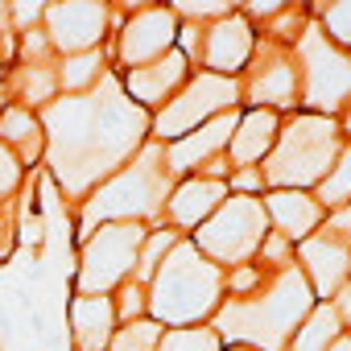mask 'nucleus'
<instances>
[{
    "label": "nucleus",
    "instance_id": "nucleus-26",
    "mask_svg": "<svg viewBox=\"0 0 351 351\" xmlns=\"http://www.w3.org/2000/svg\"><path fill=\"white\" fill-rule=\"evenodd\" d=\"M347 195H351V153H343L339 165L322 178V199L326 203H343Z\"/></svg>",
    "mask_w": 351,
    "mask_h": 351
},
{
    "label": "nucleus",
    "instance_id": "nucleus-11",
    "mask_svg": "<svg viewBox=\"0 0 351 351\" xmlns=\"http://www.w3.org/2000/svg\"><path fill=\"white\" fill-rule=\"evenodd\" d=\"M112 322H116L112 298L87 293V298H75V302H71V330H75V343H79L83 351L108 347V343H112Z\"/></svg>",
    "mask_w": 351,
    "mask_h": 351
},
{
    "label": "nucleus",
    "instance_id": "nucleus-33",
    "mask_svg": "<svg viewBox=\"0 0 351 351\" xmlns=\"http://www.w3.org/2000/svg\"><path fill=\"white\" fill-rule=\"evenodd\" d=\"M335 223H339V228H347V232H351V211H343V215H339V219H335Z\"/></svg>",
    "mask_w": 351,
    "mask_h": 351
},
{
    "label": "nucleus",
    "instance_id": "nucleus-5",
    "mask_svg": "<svg viewBox=\"0 0 351 351\" xmlns=\"http://www.w3.org/2000/svg\"><path fill=\"white\" fill-rule=\"evenodd\" d=\"M261 232H265V207L256 199H232L199 232V248L219 261H240L261 244Z\"/></svg>",
    "mask_w": 351,
    "mask_h": 351
},
{
    "label": "nucleus",
    "instance_id": "nucleus-14",
    "mask_svg": "<svg viewBox=\"0 0 351 351\" xmlns=\"http://www.w3.org/2000/svg\"><path fill=\"white\" fill-rule=\"evenodd\" d=\"M236 132V116H219V120H211V124H203L199 132H191V136H182L178 145L169 149V165L173 169H191L195 161H203V157H211L228 136Z\"/></svg>",
    "mask_w": 351,
    "mask_h": 351
},
{
    "label": "nucleus",
    "instance_id": "nucleus-32",
    "mask_svg": "<svg viewBox=\"0 0 351 351\" xmlns=\"http://www.w3.org/2000/svg\"><path fill=\"white\" fill-rule=\"evenodd\" d=\"M339 314L351 322V289H343V293H339Z\"/></svg>",
    "mask_w": 351,
    "mask_h": 351
},
{
    "label": "nucleus",
    "instance_id": "nucleus-1",
    "mask_svg": "<svg viewBox=\"0 0 351 351\" xmlns=\"http://www.w3.org/2000/svg\"><path fill=\"white\" fill-rule=\"evenodd\" d=\"M219 273L199 256L195 244L169 248L165 265L153 273V314L157 322H195L215 306Z\"/></svg>",
    "mask_w": 351,
    "mask_h": 351
},
{
    "label": "nucleus",
    "instance_id": "nucleus-2",
    "mask_svg": "<svg viewBox=\"0 0 351 351\" xmlns=\"http://www.w3.org/2000/svg\"><path fill=\"white\" fill-rule=\"evenodd\" d=\"M310 310V289L298 273H285L277 281V289L265 302H244V306H228L223 310V326L236 339H252L265 351H281L289 326Z\"/></svg>",
    "mask_w": 351,
    "mask_h": 351
},
{
    "label": "nucleus",
    "instance_id": "nucleus-16",
    "mask_svg": "<svg viewBox=\"0 0 351 351\" xmlns=\"http://www.w3.org/2000/svg\"><path fill=\"white\" fill-rule=\"evenodd\" d=\"M273 132H277V116L273 112H252L240 124V132H232V157L236 161H256L269 149Z\"/></svg>",
    "mask_w": 351,
    "mask_h": 351
},
{
    "label": "nucleus",
    "instance_id": "nucleus-31",
    "mask_svg": "<svg viewBox=\"0 0 351 351\" xmlns=\"http://www.w3.org/2000/svg\"><path fill=\"white\" fill-rule=\"evenodd\" d=\"M252 285H256V273H252V269H240V273L232 277V289H252Z\"/></svg>",
    "mask_w": 351,
    "mask_h": 351
},
{
    "label": "nucleus",
    "instance_id": "nucleus-21",
    "mask_svg": "<svg viewBox=\"0 0 351 351\" xmlns=\"http://www.w3.org/2000/svg\"><path fill=\"white\" fill-rule=\"evenodd\" d=\"M157 351H219V339L215 330H203V326H191V330H169Z\"/></svg>",
    "mask_w": 351,
    "mask_h": 351
},
{
    "label": "nucleus",
    "instance_id": "nucleus-3",
    "mask_svg": "<svg viewBox=\"0 0 351 351\" xmlns=\"http://www.w3.org/2000/svg\"><path fill=\"white\" fill-rule=\"evenodd\" d=\"M330 157H335V124L322 120V116H302L285 132V141H281V149L269 165V178L285 182V186L314 182L330 165Z\"/></svg>",
    "mask_w": 351,
    "mask_h": 351
},
{
    "label": "nucleus",
    "instance_id": "nucleus-28",
    "mask_svg": "<svg viewBox=\"0 0 351 351\" xmlns=\"http://www.w3.org/2000/svg\"><path fill=\"white\" fill-rule=\"evenodd\" d=\"M17 182H21V161L5 141H0V195H13Z\"/></svg>",
    "mask_w": 351,
    "mask_h": 351
},
{
    "label": "nucleus",
    "instance_id": "nucleus-12",
    "mask_svg": "<svg viewBox=\"0 0 351 351\" xmlns=\"http://www.w3.org/2000/svg\"><path fill=\"white\" fill-rule=\"evenodd\" d=\"M182 75H186V54H165V58H157L153 66H136V71L128 75V95H132L136 104L153 108V104H161V99L169 95V87L178 83Z\"/></svg>",
    "mask_w": 351,
    "mask_h": 351
},
{
    "label": "nucleus",
    "instance_id": "nucleus-17",
    "mask_svg": "<svg viewBox=\"0 0 351 351\" xmlns=\"http://www.w3.org/2000/svg\"><path fill=\"white\" fill-rule=\"evenodd\" d=\"M269 211H273V219H277L289 236H306V232L318 223V207H314L306 195H293V191L273 195V199H269Z\"/></svg>",
    "mask_w": 351,
    "mask_h": 351
},
{
    "label": "nucleus",
    "instance_id": "nucleus-25",
    "mask_svg": "<svg viewBox=\"0 0 351 351\" xmlns=\"http://www.w3.org/2000/svg\"><path fill=\"white\" fill-rule=\"evenodd\" d=\"M17 83H21V95L29 104H50V95H54V75L46 66H25V75Z\"/></svg>",
    "mask_w": 351,
    "mask_h": 351
},
{
    "label": "nucleus",
    "instance_id": "nucleus-23",
    "mask_svg": "<svg viewBox=\"0 0 351 351\" xmlns=\"http://www.w3.org/2000/svg\"><path fill=\"white\" fill-rule=\"evenodd\" d=\"M95 75H99V54H95V50H87V54H71V58H66V66H62V83H66L71 91L91 87V83H95Z\"/></svg>",
    "mask_w": 351,
    "mask_h": 351
},
{
    "label": "nucleus",
    "instance_id": "nucleus-24",
    "mask_svg": "<svg viewBox=\"0 0 351 351\" xmlns=\"http://www.w3.org/2000/svg\"><path fill=\"white\" fill-rule=\"evenodd\" d=\"M256 95H261V99H273V104H289V99H293V71H289V66H273V71L256 83Z\"/></svg>",
    "mask_w": 351,
    "mask_h": 351
},
{
    "label": "nucleus",
    "instance_id": "nucleus-34",
    "mask_svg": "<svg viewBox=\"0 0 351 351\" xmlns=\"http://www.w3.org/2000/svg\"><path fill=\"white\" fill-rule=\"evenodd\" d=\"M330 351H351V343H347V339H343V343H335V347H330Z\"/></svg>",
    "mask_w": 351,
    "mask_h": 351
},
{
    "label": "nucleus",
    "instance_id": "nucleus-18",
    "mask_svg": "<svg viewBox=\"0 0 351 351\" xmlns=\"http://www.w3.org/2000/svg\"><path fill=\"white\" fill-rule=\"evenodd\" d=\"M306 261H310L314 281H318V289H322V293H330V289L343 281L347 252H343L339 244H330V240H310V244H306Z\"/></svg>",
    "mask_w": 351,
    "mask_h": 351
},
{
    "label": "nucleus",
    "instance_id": "nucleus-22",
    "mask_svg": "<svg viewBox=\"0 0 351 351\" xmlns=\"http://www.w3.org/2000/svg\"><path fill=\"white\" fill-rule=\"evenodd\" d=\"M0 136H5V145L38 141V120L25 108H5V112H0Z\"/></svg>",
    "mask_w": 351,
    "mask_h": 351
},
{
    "label": "nucleus",
    "instance_id": "nucleus-20",
    "mask_svg": "<svg viewBox=\"0 0 351 351\" xmlns=\"http://www.w3.org/2000/svg\"><path fill=\"white\" fill-rule=\"evenodd\" d=\"M157 343H161V326L157 322H132L128 330H120L108 343V351H157Z\"/></svg>",
    "mask_w": 351,
    "mask_h": 351
},
{
    "label": "nucleus",
    "instance_id": "nucleus-13",
    "mask_svg": "<svg viewBox=\"0 0 351 351\" xmlns=\"http://www.w3.org/2000/svg\"><path fill=\"white\" fill-rule=\"evenodd\" d=\"M248 50H252V38H248V25H244L240 17H223V21L207 34V62H211L215 71H236V66H244Z\"/></svg>",
    "mask_w": 351,
    "mask_h": 351
},
{
    "label": "nucleus",
    "instance_id": "nucleus-9",
    "mask_svg": "<svg viewBox=\"0 0 351 351\" xmlns=\"http://www.w3.org/2000/svg\"><path fill=\"white\" fill-rule=\"evenodd\" d=\"M302 54L310 58V66H306V75H310V104L335 108V104L351 91V66H347L339 54H330V46H326L318 34L306 38Z\"/></svg>",
    "mask_w": 351,
    "mask_h": 351
},
{
    "label": "nucleus",
    "instance_id": "nucleus-27",
    "mask_svg": "<svg viewBox=\"0 0 351 351\" xmlns=\"http://www.w3.org/2000/svg\"><path fill=\"white\" fill-rule=\"evenodd\" d=\"M173 248V232H157L149 244H145V252H141V277H149V273H157L161 269V256Z\"/></svg>",
    "mask_w": 351,
    "mask_h": 351
},
{
    "label": "nucleus",
    "instance_id": "nucleus-19",
    "mask_svg": "<svg viewBox=\"0 0 351 351\" xmlns=\"http://www.w3.org/2000/svg\"><path fill=\"white\" fill-rule=\"evenodd\" d=\"M339 335V314L330 310V306H322V310H314L310 314V322L298 330V343H293V351H322V347H330V339Z\"/></svg>",
    "mask_w": 351,
    "mask_h": 351
},
{
    "label": "nucleus",
    "instance_id": "nucleus-6",
    "mask_svg": "<svg viewBox=\"0 0 351 351\" xmlns=\"http://www.w3.org/2000/svg\"><path fill=\"white\" fill-rule=\"evenodd\" d=\"M157 195H161V182H157L153 161H149V165H132V169H124L116 182H108V186L91 199L87 223L112 219V215H116V219H120V215H145V211H153Z\"/></svg>",
    "mask_w": 351,
    "mask_h": 351
},
{
    "label": "nucleus",
    "instance_id": "nucleus-29",
    "mask_svg": "<svg viewBox=\"0 0 351 351\" xmlns=\"http://www.w3.org/2000/svg\"><path fill=\"white\" fill-rule=\"evenodd\" d=\"M326 29L339 38V42H351V5H335L326 13Z\"/></svg>",
    "mask_w": 351,
    "mask_h": 351
},
{
    "label": "nucleus",
    "instance_id": "nucleus-8",
    "mask_svg": "<svg viewBox=\"0 0 351 351\" xmlns=\"http://www.w3.org/2000/svg\"><path fill=\"white\" fill-rule=\"evenodd\" d=\"M46 17V38L66 50V54H87L99 38H104V5H91V0H66V5H50L42 9Z\"/></svg>",
    "mask_w": 351,
    "mask_h": 351
},
{
    "label": "nucleus",
    "instance_id": "nucleus-4",
    "mask_svg": "<svg viewBox=\"0 0 351 351\" xmlns=\"http://www.w3.org/2000/svg\"><path fill=\"white\" fill-rule=\"evenodd\" d=\"M141 248V228L136 223H108L91 236L87 252H83V269H79V285L87 293H104L112 289L136 261Z\"/></svg>",
    "mask_w": 351,
    "mask_h": 351
},
{
    "label": "nucleus",
    "instance_id": "nucleus-30",
    "mask_svg": "<svg viewBox=\"0 0 351 351\" xmlns=\"http://www.w3.org/2000/svg\"><path fill=\"white\" fill-rule=\"evenodd\" d=\"M120 314L124 318H132V314H141V289L132 285V289H124V302H120Z\"/></svg>",
    "mask_w": 351,
    "mask_h": 351
},
{
    "label": "nucleus",
    "instance_id": "nucleus-10",
    "mask_svg": "<svg viewBox=\"0 0 351 351\" xmlns=\"http://www.w3.org/2000/svg\"><path fill=\"white\" fill-rule=\"evenodd\" d=\"M173 34H178V29H173V17H169L165 9H145V13H136L132 25L124 29L120 54H124V62H132V71H136L141 62L165 54V46L173 42Z\"/></svg>",
    "mask_w": 351,
    "mask_h": 351
},
{
    "label": "nucleus",
    "instance_id": "nucleus-7",
    "mask_svg": "<svg viewBox=\"0 0 351 351\" xmlns=\"http://www.w3.org/2000/svg\"><path fill=\"white\" fill-rule=\"evenodd\" d=\"M232 99H236V87H232L228 79H219V75H199L178 99H173V104L157 116V132H161V136H182V132H191L203 116L219 112V108L232 104Z\"/></svg>",
    "mask_w": 351,
    "mask_h": 351
},
{
    "label": "nucleus",
    "instance_id": "nucleus-15",
    "mask_svg": "<svg viewBox=\"0 0 351 351\" xmlns=\"http://www.w3.org/2000/svg\"><path fill=\"white\" fill-rule=\"evenodd\" d=\"M219 199H223V182H215V178H199V182H186L178 195L169 199V215L191 228V223H199L203 215H211V211L219 207Z\"/></svg>",
    "mask_w": 351,
    "mask_h": 351
}]
</instances>
